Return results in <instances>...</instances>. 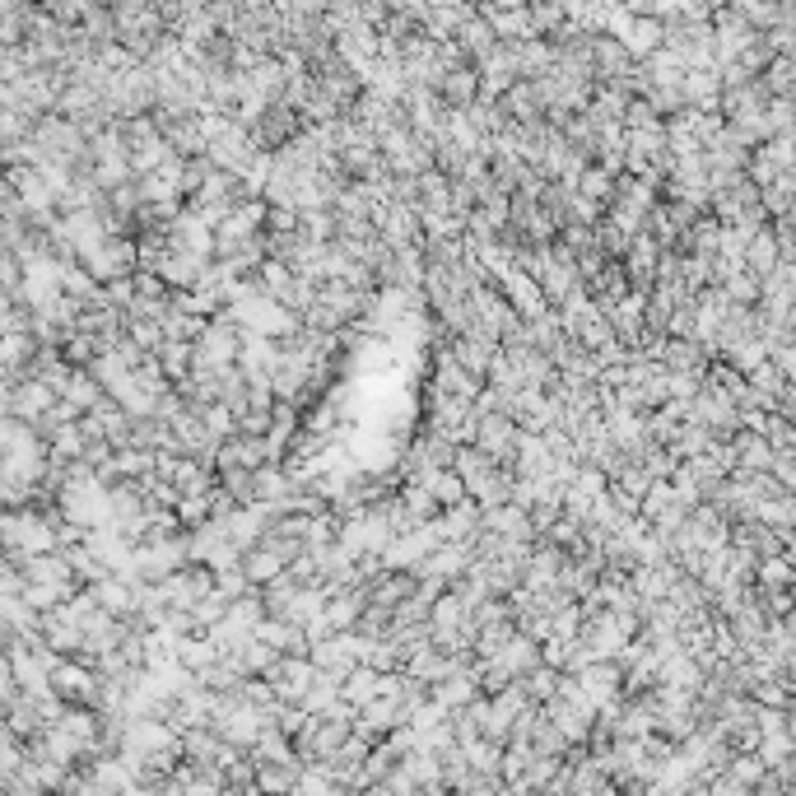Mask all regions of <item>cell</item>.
I'll list each match as a JSON object with an SVG mask.
<instances>
[{
	"instance_id": "cell-1",
	"label": "cell",
	"mask_w": 796,
	"mask_h": 796,
	"mask_svg": "<svg viewBox=\"0 0 796 796\" xmlns=\"http://www.w3.org/2000/svg\"><path fill=\"white\" fill-rule=\"evenodd\" d=\"M610 322V331L624 340V345H634L638 340V331H643V294H624V298H615L606 312H601Z\"/></svg>"
},
{
	"instance_id": "cell-2",
	"label": "cell",
	"mask_w": 796,
	"mask_h": 796,
	"mask_svg": "<svg viewBox=\"0 0 796 796\" xmlns=\"http://www.w3.org/2000/svg\"><path fill=\"white\" fill-rule=\"evenodd\" d=\"M154 359H159L163 378H168V382H182V378L191 373V340H159Z\"/></svg>"
}]
</instances>
